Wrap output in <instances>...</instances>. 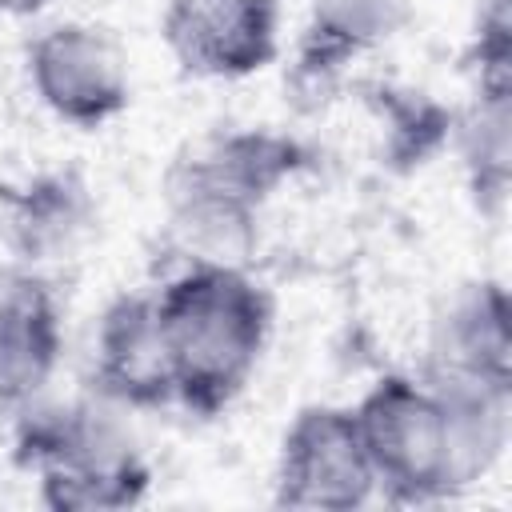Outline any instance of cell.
Listing matches in <instances>:
<instances>
[{"instance_id": "1", "label": "cell", "mask_w": 512, "mask_h": 512, "mask_svg": "<svg viewBox=\"0 0 512 512\" xmlns=\"http://www.w3.org/2000/svg\"><path fill=\"white\" fill-rule=\"evenodd\" d=\"M176 404L192 416L224 412L260 364L272 332L268 292L240 268L192 260L156 292Z\"/></svg>"}, {"instance_id": "2", "label": "cell", "mask_w": 512, "mask_h": 512, "mask_svg": "<svg viewBox=\"0 0 512 512\" xmlns=\"http://www.w3.org/2000/svg\"><path fill=\"white\" fill-rule=\"evenodd\" d=\"M308 164V148L272 128L212 132L172 160L164 176L176 240L192 260L240 264L256 240L268 196Z\"/></svg>"}, {"instance_id": "3", "label": "cell", "mask_w": 512, "mask_h": 512, "mask_svg": "<svg viewBox=\"0 0 512 512\" xmlns=\"http://www.w3.org/2000/svg\"><path fill=\"white\" fill-rule=\"evenodd\" d=\"M16 456L40 472V500L60 512L132 508L148 492V464L120 420V404L100 392L96 400L24 412Z\"/></svg>"}, {"instance_id": "4", "label": "cell", "mask_w": 512, "mask_h": 512, "mask_svg": "<svg viewBox=\"0 0 512 512\" xmlns=\"http://www.w3.org/2000/svg\"><path fill=\"white\" fill-rule=\"evenodd\" d=\"M352 412L376 472V492L392 504H440L460 496L448 412L432 384L388 372Z\"/></svg>"}, {"instance_id": "5", "label": "cell", "mask_w": 512, "mask_h": 512, "mask_svg": "<svg viewBox=\"0 0 512 512\" xmlns=\"http://www.w3.org/2000/svg\"><path fill=\"white\" fill-rule=\"evenodd\" d=\"M376 496V472L352 408L308 404L292 416L276 460V504L352 512Z\"/></svg>"}, {"instance_id": "6", "label": "cell", "mask_w": 512, "mask_h": 512, "mask_svg": "<svg viewBox=\"0 0 512 512\" xmlns=\"http://www.w3.org/2000/svg\"><path fill=\"white\" fill-rule=\"evenodd\" d=\"M28 76L48 112L76 128H100L128 108V68L120 44L80 20L52 24L28 44Z\"/></svg>"}, {"instance_id": "7", "label": "cell", "mask_w": 512, "mask_h": 512, "mask_svg": "<svg viewBox=\"0 0 512 512\" xmlns=\"http://www.w3.org/2000/svg\"><path fill=\"white\" fill-rule=\"evenodd\" d=\"M276 24V0H168L160 36L184 72L240 80L272 64Z\"/></svg>"}, {"instance_id": "8", "label": "cell", "mask_w": 512, "mask_h": 512, "mask_svg": "<svg viewBox=\"0 0 512 512\" xmlns=\"http://www.w3.org/2000/svg\"><path fill=\"white\" fill-rule=\"evenodd\" d=\"M424 380L432 384H496L512 388L508 292L496 280L456 288L432 320Z\"/></svg>"}, {"instance_id": "9", "label": "cell", "mask_w": 512, "mask_h": 512, "mask_svg": "<svg viewBox=\"0 0 512 512\" xmlns=\"http://www.w3.org/2000/svg\"><path fill=\"white\" fill-rule=\"evenodd\" d=\"M96 392L120 408H164L176 400L156 296H120L100 316Z\"/></svg>"}, {"instance_id": "10", "label": "cell", "mask_w": 512, "mask_h": 512, "mask_svg": "<svg viewBox=\"0 0 512 512\" xmlns=\"http://www.w3.org/2000/svg\"><path fill=\"white\" fill-rule=\"evenodd\" d=\"M64 332L52 288L12 276L0 288V408H28L60 364Z\"/></svg>"}, {"instance_id": "11", "label": "cell", "mask_w": 512, "mask_h": 512, "mask_svg": "<svg viewBox=\"0 0 512 512\" xmlns=\"http://www.w3.org/2000/svg\"><path fill=\"white\" fill-rule=\"evenodd\" d=\"M408 20V0H312L292 84L320 92L352 56L384 44Z\"/></svg>"}, {"instance_id": "12", "label": "cell", "mask_w": 512, "mask_h": 512, "mask_svg": "<svg viewBox=\"0 0 512 512\" xmlns=\"http://www.w3.org/2000/svg\"><path fill=\"white\" fill-rule=\"evenodd\" d=\"M4 204L8 236L28 260L64 256L92 220V200L76 172H44L24 188H8Z\"/></svg>"}, {"instance_id": "13", "label": "cell", "mask_w": 512, "mask_h": 512, "mask_svg": "<svg viewBox=\"0 0 512 512\" xmlns=\"http://www.w3.org/2000/svg\"><path fill=\"white\" fill-rule=\"evenodd\" d=\"M456 140L472 200L480 204V212H500L512 176V84L508 88L476 84L468 112L456 120Z\"/></svg>"}, {"instance_id": "14", "label": "cell", "mask_w": 512, "mask_h": 512, "mask_svg": "<svg viewBox=\"0 0 512 512\" xmlns=\"http://www.w3.org/2000/svg\"><path fill=\"white\" fill-rule=\"evenodd\" d=\"M56 0H0V16H36Z\"/></svg>"}]
</instances>
